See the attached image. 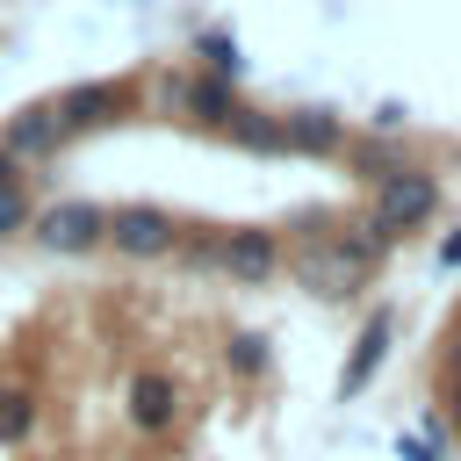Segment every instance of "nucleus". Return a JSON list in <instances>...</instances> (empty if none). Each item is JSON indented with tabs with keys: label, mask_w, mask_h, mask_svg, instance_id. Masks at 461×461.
I'll return each mask as SVG.
<instances>
[{
	"label": "nucleus",
	"mask_w": 461,
	"mask_h": 461,
	"mask_svg": "<svg viewBox=\"0 0 461 461\" xmlns=\"http://www.w3.org/2000/svg\"><path fill=\"white\" fill-rule=\"evenodd\" d=\"M223 367H230L238 382H259V375L274 367V339H267V331H252V324H238V331L223 339Z\"/></svg>",
	"instance_id": "nucleus-15"
},
{
	"label": "nucleus",
	"mask_w": 461,
	"mask_h": 461,
	"mask_svg": "<svg viewBox=\"0 0 461 461\" xmlns=\"http://www.w3.org/2000/svg\"><path fill=\"white\" fill-rule=\"evenodd\" d=\"M288 158H339L346 151V115L339 108H281Z\"/></svg>",
	"instance_id": "nucleus-10"
},
{
	"label": "nucleus",
	"mask_w": 461,
	"mask_h": 461,
	"mask_svg": "<svg viewBox=\"0 0 461 461\" xmlns=\"http://www.w3.org/2000/svg\"><path fill=\"white\" fill-rule=\"evenodd\" d=\"M439 202H447V187H439V173H425V166H396V173H382L375 187H367V223L396 245V238H411V230H425L432 216H439Z\"/></svg>",
	"instance_id": "nucleus-2"
},
{
	"label": "nucleus",
	"mask_w": 461,
	"mask_h": 461,
	"mask_svg": "<svg viewBox=\"0 0 461 461\" xmlns=\"http://www.w3.org/2000/svg\"><path fill=\"white\" fill-rule=\"evenodd\" d=\"M403 115H411L403 101H382V108H375V130H382V137H396V130H403Z\"/></svg>",
	"instance_id": "nucleus-21"
},
{
	"label": "nucleus",
	"mask_w": 461,
	"mask_h": 461,
	"mask_svg": "<svg viewBox=\"0 0 461 461\" xmlns=\"http://www.w3.org/2000/svg\"><path fill=\"white\" fill-rule=\"evenodd\" d=\"M122 418H130L144 439L173 432V418H180V382H173L166 367H137L130 389H122Z\"/></svg>",
	"instance_id": "nucleus-9"
},
{
	"label": "nucleus",
	"mask_w": 461,
	"mask_h": 461,
	"mask_svg": "<svg viewBox=\"0 0 461 461\" xmlns=\"http://www.w3.org/2000/svg\"><path fill=\"white\" fill-rule=\"evenodd\" d=\"M339 158L353 166V180H360V187H375L382 173H396V166H403L396 137H382V130H375V137H346V151H339Z\"/></svg>",
	"instance_id": "nucleus-14"
},
{
	"label": "nucleus",
	"mask_w": 461,
	"mask_h": 461,
	"mask_svg": "<svg viewBox=\"0 0 461 461\" xmlns=\"http://www.w3.org/2000/svg\"><path fill=\"white\" fill-rule=\"evenodd\" d=\"M216 267H223L238 288H267V281L288 267V238L267 230V223H230V230H216Z\"/></svg>",
	"instance_id": "nucleus-4"
},
{
	"label": "nucleus",
	"mask_w": 461,
	"mask_h": 461,
	"mask_svg": "<svg viewBox=\"0 0 461 461\" xmlns=\"http://www.w3.org/2000/svg\"><path fill=\"white\" fill-rule=\"evenodd\" d=\"M447 418H454V425H461V353H454V360H447Z\"/></svg>",
	"instance_id": "nucleus-22"
},
{
	"label": "nucleus",
	"mask_w": 461,
	"mask_h": 461,
	"mask_svg": "<svg viewBox=\"0 0 461 461\" xmlns=\"http://www.w3.org/2000/svg\"><path fill=\"white\" fill-rule=\"evenodd\" d=\"M7 180H22V158H14L7 144H0V187H7Z\"/></svg>",
	"instance_id": "nucleus-23"
},
{
	"label": "nucleus",
	"mask_w": 461,
	"mask_h": 461,
	"mask_svg": "<svg viewBox=\"0 0 461 461\" xmlns=\"http://www.w3.org/2000/svg\"><path fill=\"white\" fill-rule=\"evenodd\" d=\"M180 216L173 209H158V202H122V209H108V252H122V259H173V245H180Z\"/></svg>",
	"instance_id": "nucleus-6"
},
{
	"label": "nucleus",
	"mask_w": 461,
	"mask_h": 461,
	"mask_svg": "<svg viewBox=\"0 0 461 461\" xmlns=\"http://www.w3.org/2000/svg\"><path fill=\"white\" fill-rule=\"evenodd\" d=\"M194 72H216V79H245V43H238V29H223V22L194 29Z\"/></svg>",
	"instance_id": "nucleus-13"
},
{
	"label": "nucleus",
	"mask_w": 461,
	"mask_h": 461,
	"mask_svg": "<svg viewBox=\"0 0 461 461\" xmlns=\"http://www.w3.org/2000/svg\"><path fill=\"white\" fill-rule=\"evenodd\" d=\"M180 101H187V72H166V79H158V86H151V108H158V115H173V122H180Z\"/></svg>",
	"instance_id": "nucleus-18"
},
{
	"label": "nucleus",
	"mask_w": 461,
	"mask_h": 461,
	"mask_svg": "<svg viewBox=\"0 0 461 461\" xmlns=\"http://www.w3.org/2000/svg\"><path fill=\"white\" fill-rule=\"evenodd\" d=\"M389 346H396V317L375 303L367 317H360V331H353V346H346V367H339V403H353V396H367V382L382 375V360H389Z\"/></svg>",
	"instance_id": "nucleus-8"
},
{
	"label": "nucleus",
	"mask_w": 461,
	"mask_h": 461,
	"mask_svg": "<svg viewBox=\"0 0 461 461\" xmlns=\"http://www.w3.org/2000/svg\"><path fill=\"white\" fill-rule=\"evenodd\" d=\"M432 259H439L447 274H461V223H447V230H439V245H432Z\"/></svg>",
	"instance_id": "nucleus-20"
},
{
	"label": "nucleus",
	"mask_w": 461,
	"mask_h": 461,
	"mask_svg": "<svg viewBox=\"0 0 461 461\" xmlns=\"http://www.w3.org/2000/svg\"><path fill=\"white\" fill-rule=\"evenodd\" d=\"M50 108H58V122H65L72 137H86V130L130 122V115H137V86H130V79H79V86L50 94Z\"/></svg>",
	"instance_id": "nucleus-5"
},
{
	"label": "nucleus",
	"mask_w": 461,
	"mask_h": 461,
	"mask_svg": "<svg viewBox=\"0 0 461 461\" xmlns=\"http://www.w3.org/2000/svg\"><path fill=\"white\" fill-rule=\"evenodd\" d=\"M245 108V94H238V79H216V72H194L187 65V101H180V122H202V130H216L223 137V122Z\"/></svg>",
	"instance_id": "nucleus-11"
},
{
	"label": "nucleus",
	"mask_w": 461,
	"mask_h": 461,
	"mask_svg": "<svg viewBox=\"0 0 461 461\" xmlns=\"http://www.w3.org/2000/svg\"><path fill=\"white\" fill-rule=\"evenodd\" d=\"M29 216H36V209H29V187L7 180V187H0V245H7V238H29Z\"/></svg>",
	"instance_id": "nucleus-17"
},
{
	"label": "nucleus",
	"mask_w": 461,
	"mask_h": 461,
	"mask_svg": "<svg viewBox=\"0 0 461 461\" xmlns=\"http://www.w3.org/2000/svg\"><path fill=\"white\" fill-rule=\"evenodd\" d=\"M223 137L238 151H267V158H288V137H281V108H238L223 122Z\"/></svg>",
	"instance_id": "nucleus-12"
},
{
	"label": "nucleus",
	"mask_w": 461,
	"mask_h": 461,
	"mask_svg": "<svg viewBox=\"0 0 461 461\" xmlns=\"http://www.w3.org/2000/svg\"><path fill=\"white\" fill-rule=\"evenodd\" d=\"M36 418H43V403H36V389H22V382H7V389H0V447H29V432H36Z\"/></svg>",
	"instance_id": "nucleus-16"
},
{
	"label": "nucleus",
	"mask_w": 461,
	"mask_h": 461,
	"mask_svg": "<svg viewBox=\"0 0 461 461\" xmlns=\"http://www.w3.org/2000/svg\"><path fill=\"white\" fill-rule=\"evenodd\" d=\"M382 252H389V238L360 216V223H339V216H303V245L288 252V267H295V281L310 288V295H324V303H353L367 281H375V267H382Z\"/></svg>",
	"instance_id": "nucleus-1"
},
{
	"label": "nucleus",
	"mask_w": 461,
	"mask_h": 461,
	"mask_svg": "<svg viewBox=\"0 0 461 461\" xmlns=\"http://www.w3.org/2000/svg\"><path fill=\"white\" fill-rule=\"evenodd\" d=\"M29 245L50 252V259H86V252H108V202L94 194H58L29 216Z\"/></svg>",
	"instance_id": "nucleus-3"
},
{
	"label": "nucleus",
	"mask_w": 461,
	"mask_h": 461,
	"mask_svg": "<svg viewBox=\"0 0 461 461\" xmlns=\"http://www.w3.org/2000/svg\"><path fill=\"white\" fill-rule=\"evenodd\" d=\"M396 461H447V454H439L425 432H403V439H396Z\"/></svg>",
	"instance_id": "nucleus-19"
},
{
	"label": "nucleus",
	"mask_w": 461,
	"mask_h": 461,
	"mask_svg": "<svg viewBox=\"0 0 461 461\" xmlns=\"http://www.w3.org/2000/svg\"><path fill=\"white\" fill-rule=\"evenodd\" d=\"M0 144H7V151L22 158V173H29V166L58 158V151L72 144V130L58 122V108H50V101H22V108H14V115L0 122Z\"/></svg>",
	"instance_id": "nucleus-7"
}]
</instances>
